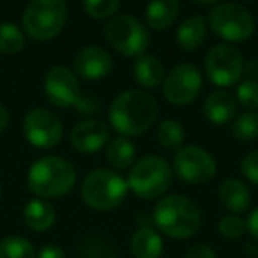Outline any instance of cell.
Listing matches in <instances>:
<instances>
[{
    "label": "cell",
    "mask_w": 258,
    "mask_h": 258,
    "mask_svg": "<svg viewBox=\"0 0 258 258\" xmlns=\"http://www.w3.org/2000/svg\"><path fill=\"white\" fill-rule=\"evenodd\" d=\"M133 76L138 85L144 89H156L165 80V66L161 64L158 57L144 53L135 60Z\"/></svg>",
    "instance_id": "obj_22"
},
{
    "label": "cell",
    "mask_w": 258,
    "mask_h": 258,
    "mask_svg": "<svg viewBox=\"0 0 258 258\" xmlns=\"http://www.w3.org/2000/svg\"><path fill=\"white\" fill-rule=\"evenodd\" d=\"M218 230L221 237L228 240H237L246 233V219L240 218V214H225L218 223Z\"/></svg>",
    "instance_id": "obj_29"
},
{
    "label": "cell",
    "mask_w": 258,
    "mask_h": 258,
    "mask_svg": "<svg viewBox=\"0 0 258 258\" xmlns=\"http://www.w3.org/2000/svg\"><path fill=\"white\" fill-rule=\"evenodd\" d=\"M104 156L106 161L115 172L120 170H129L137 161V145L129 140L127 137L110 138L106 145H104Z\"/></svg>",
    "instance_id": "obj_20"
},
{
    "label": "cell",
    "mask_w": 258,
    "mask_h": 258,
    "mask_svg": "<svg viewBox=\"0 0 258 258\" xmlns=\"http://www.w3.org/2000/svg\"><path fill=\"white\" fill-rule=\"evenodd\" d=\"M0 193H2V189H0Z\"/></svg>",
    "instance_id": "obj_39"
},
{
    "label": "cell",
    "mask_w": 258,
    "mask_h": 258,
    "mask_svg": "<svg viewBox=\"0 0 258 258\" xmlns=\"http://www.w3.org/2000/svg\"><path fill=\"white\" fill-rule=\"evenodd\" d=\"M0 258H36V249L29 239L11 235L0 242Z\"/></svg>",
    "instance_id": "obj_27"
},
{
    "label": "cell",
    "mask_w": 258,
    "mask_h": 258,
    "mask_svg": "<svg viewBox=\"0 0 258 258\" xmlns=\"http://www.w3.org/2000/svg\"><path fill=\"white\" fill-rule=\"evenodd\" d=\"M232 135L237 142L249 144L258 138V111L247 110L240 113L232 124Z\"/></svg>",
    "instance_id": "obj_26"
},
{
    "label": "cell",
    "mask_w": 258,
    "mask_h": 258,
    "mask_svg": "<svg viewBox=\"0 0 258 258\" xmlns=\"http://www.w3.org/2000/svg\"><path fill=\"white\" fill-rule=\"evenodd\" d=\"M76 184V168L64 158L44 156L29 170L27 186L43 200L66 197Z\"/></svg>",
    "instance_id": "obj_3"
},
{
    "label": "cell",
    "mask_w": 258,
    "mask_h": 258,
    "mask_svg": "<svg viewBox=\"0 0 258 258\" xmlns=\"http://www.w3.org/2000/svg\"><path fill=\"white\" fill-rule=\"evenodd\" d=\"M207 37V22L200 15L187 16L179 27H177L175 39L177 44L184 51H195L204 44Z\"/></svg>",
    "instance_id": "obj_21"
},
{
    "label": "cell",
    "mask_w": 258,
    "mask_h": 258,
    "mask_svg": "<svg viewBox=\"0 0 258 258\" xmlns=\"http://www.w3.org/2000/svg\"><path fill=\"white\" fill-rule=\"evenodd\" d=\"M158 101L144 89H127L113 97L108 108V122L120 137H138L154 125Z\"/></svg>",
    "instance_id": "obj_1"
},
{
    "label": "cell",
    "mask_w": 258,
    "mask_h": 258,
    "mask_svg": "<svg viewBox=\"0 0 258 258\" xmlns=\"http://www.w3.org/2000/svg\"><path fill=\"white\" fill-rule=\"evenodd\" d=\"M23 135L34 147L51 149L62 140L64 125L60 117L48 108H34L23 118Z\"/></svg>",
    "instance_id": "obj_12"
},
{
    "label": "cell",
    "mask_w": 258,
    "mask_h": 258,
    "mask_svg": "<svg viewBox=\"0 0 258 258\" xmlns=\"http://www.w3.org/2000/svg\"><path fill=\"white\" fill-rule=\"evenodd\" d=\"M129 251L133 258H161L165 242L154 226H140L129 240Z\"/></svg>",
    "instance_id": "obj_18"
},
{
    "label": "cell",
    "mask_w": 258,
    "mask_h": 258,
    "mask_svg": "<svg viewBox=\"0 0 258 258\" xmlns=\"http://www.w3.org/2000/svg\"><path fill=\"white\" fill-rule=\"evenodd\" d=\"M156 138H158V144L166 151H179L186 140V131L179 120L166 118V120L159 122Z\"/></svg>",
    "instance_id": "obj_24"
},
{
    "label": "cell",
    "mask_w": 258,
    "mask_h": 258,
    "mask_svg": "<svg viewBox=\"0 0 258 258\" xmlns=\"http://www.w3.org/2000/svg\"><path fill=\"white\" fill-rule=\"evenodd\" d=\"M101 258H117V256H113V254H104V256H101Z\"/></svg>",
    "instance_id": "obj_38"
},
{
    "label": "cell",
    "mask_w": 258,
    "mask_h": 258,
    "mask_svg": "<svg viewBox=\"0 0 258 258\" xmlns=\"http://www.w3.org/2000/svg\"><path fill=\"white\" fill-rule=\"evenodd\" d=\"M244 75L249 80H256L258 78V60L244 64Z\"/></svg>",
    "instance_id": "obj_35"
},
{
    "label": "cell",
    "mask_w": 258,
    "mask_h": 258,
    "mask_svg": "<svg viewBox=\"0 0 258 258\" xmlns=\"http://www.w3.org/2000/svg\"><path fill=\"white\" fill-rule=\"evenodd\" d=\"M179 11V0H151L145 8V25L152 30H166L175 23Z\"/></svg>",
    "instance_id": "obj_19"
},
{
    "label": "cell",
    "mask_w": 258,
    "mask_h": 258,
    "mask_svg": "<svg viewBox=\"0 0 258 258\" xmlns=\"http://www.w3.org/2000/svg\"><path fill=\"white\" fill-rule=\"evenodd\" d=\"M184 258H218L216 251L209 244H195L186 251Z\"/></svg>",
    "instance_id": "obj_32"
},
{
    "label": "cell",
    "mask_w": 258,
    "mask_h": 258,
    "mask_svg": "<svg viewBox=\"0 0 258 258\" xmlns=\"http://www.w3.org/2000/svg\"><path fill=\"white\" fill-rule=\"evenodd\" d=\"M173 180L172 165L159 156H144L135 161L125 177L129 191L142 200H156L165 197Z\"/></svg>",
    "instance_id": "obj_4"
},
{
    "label": "cell",
    "mask_w": 258,
    "mask_h": 258,
    "mask_svg": "<svg viewBox=\"0 0 258 258\" xmlns=\"http://www.w3.org/2000/svg\"><path fill=\"white\" fill-rule=\"evenodd\" d=\"M110 142V129L101 120L78 122L69 133V144L80 154H94Z\"/></svg>",
    "instance_id": "obj_14"
},
{
    "label": "cell",
    "mask_w": 258,
    "mask_h": 258,
    "mask_svg": "<svg viewBox=\"0 0 258 258\" xmlns=\"http://www.w3.org/2000/svg\"><path fill=\"white\" fill-rule=\"evenodd\" d=\"M120 0H83V9L94 20H110L117 15Z\"/></svg>",
    "instance_id": "obj_28"
},
{
    "label": "cell",
    "mask_w": 258,
    "mask_h": 258,
    "mask_svg": "<svg viewBox=\"0 0 258 258\" xmlns=\"http://www.w3.org/2000/svg\"><path fill=\"white\" fill-rule=\"evenodd\" d=\"M218 198L219 204L232 214H242L251 205L249 187L246 186V182H242L240 179H235V177L225 179L219 184Z\"/></svg>",
    "instance_id": "obj_17"
},
{
    "label": "cell",
    "mask_w": 258,
    "mask_h": 258,
    "mask_svg": "<svg viewBox=\"0 0 258 258\" xmlns=\"http://www.w3.org/2000/svg\"><path fill=\"white\" fill-rule=\"evenodd\" d=\"M207 27L228 44L244 43L254 34V18L244 6L235 2L216 4L207 15Z\"/></svg>",
    "instance_id": "obj_7"
},
{
    "label": "cell",
    "mask_w": 258,
    "mask_h": 258,
    "mask_svg": "<svg viewBox=\"0 0 258 258\" xmlns=\"http://www.w3.org/2000/svg\"><path fill=\"white\" fill-rule=\"evenodd\" d=\"M55 209L48 200L34 198L23 209V219L25 225L34 232H48L55 225Z\"/></svg>",
    "instance_id": "obj_23"
},
{
    "label": "cell",
    "mask_w": 258,
    "mask_h": 258,
    "mask_svg": "<svg viewBox=\"0 0 258 258\" xmlns=\"http://www.w3.org/2000/svg\"><path fill=\"white\" fill-rule=\"evenodd\" d=\"M235 111H237V99L226 89L214 90L204 101V115L214 125L228 124L235 117Z\"/></svg>",
    "instance_id": "obj_16"
},
{
    "label": "cell",
    "mask_w": 258,
    "mask_h": 258,
    "mask_svg": "<svg viewBox=\"0 0 258 258\" xmlns=\"http://www.w3.org/2000/svg\"><path fill=\"white\" fill-rule=\"evenodd\" d=\"M127 191V182L120 173L110 168H97L87 173L80 193L87 207L97 212H108L122 205Z\"/></svg>",
    "instance_id": "obj_5"
},
{
    "label": "cell",
    "mask_w": 258,
    "mask_h": 258,
    "mask_svg": "<svg viewBox=\"0 0 258 258\" xmlns=\"http://www.w3.org/2000/svg\"><path fill=\"white\" fill-rule=\"evenodd\" d=\"M237 104L244 106L246 110H256L258 108V82L256 80H240L235 90Z\"/></svg>",
    "instance_id": "obj_30"
},
{
    "label": "cell",
    "mask_w": 258,
    "mask_h": 258,
    "mask_svg": "<svg viewBox=\"0 0 258 258\" xmlns=\"http://www.w3.org/2000/svg\"><path fill=\"white\" fill-rule=\"evenodd\" d=\"M172 170L182 182L191 186L207 184L218 173L216 159L198 145H182L175 151Z\"/></svg>",
    "instance_id": "obj_10"
},
{
    "label": "cell",
    "mask_w": 258,
    "mask_h": 258,
    "mask_svg": "<svg viewBox=\"0 0 258 258\" xmlns=\"http://www.w3.org/2000/svg\"><path fill=\"white\" fill-rule=\"evenodd\" d=\"M113 58L101 46H85L73 58V71L85 80H101L110 75Z\"/></svg>",
    "instance_id": "obj_15"
},
{
    "label": "cell",
    "mask_w": 258,
    "mask_h": 258,
    "mask_svg": "<svg viewBox=\"0 0 258 258\" xmlns=\"http://www.w3.org/2000/svg\"><path fill=\"white\" fill-rule=\"evenodd\" d=\"M44 92L53 106L73 108L82 99L80 80L73 69L66 66H55L44 78Z\"/></svg>",
    "instance_id": "obj_13"
},
{
    "label": "cell",
    "mask_w": 258,
    "mask_h": 258,
    "mask_svg": "<svg viewBox=\"0 0 258 258\" xmlns=\"http://www.w3.org/2000/svg\"><path fill=\"white\" fill-rule=\"evenodd\" d=\"M104 37L117 53L131 58L144 55L151 44L147 25L131 15H115L108 20Z\"/></svg>",
    "instance_id": "obj_8"
},
{
    "label": "cell",
    "mask_w": 258,
    "mask_h": 258,
    "mask_svg": "<svg viewBox=\"0 0 258 258\" xmlns=\"http://www.w3.org/2000/svg\"><path fill=\"white\" fill-rule=\"evenodd\" d=\"M25 46V32L11 22L0 23V53L16 55Z\"/></svg>",
    "instance_id": "obj_25"
},
{
    "label": "cell",
    "mask_w": 258,
    "mask_h": 258,
    "mask_svg": "<svg viewBox=\"0 0 258 258\" xmlns=\"http://www.w3.org/2000/svg\"><path fill=\"white\" fill-rule=\"evenodd\" d=\"M8 124H9V111L4 104H0V133L8 127Z\"/></svg>",
    "instance_id": "obj_36"
},
{
    "label": "cell",
    "mask_w": 258,
    "mask_h": 258,
    "mask_svg": "<svg viewBox=\"0 0 258 258\" xmlns=\"http://www.w3.org/2000/svg\"><path fill=\"white\" fill-rule=\"evenodd\" d=\"M205 76L212 85L228 89L242 80L244 58L233 44L218 43L207 51L204 62Z\"/></svg>",
    "instance_id": "obj_9"
},
{
    "label": "cell",
    "mask_w": 258,
    "mask_h": 258,
    "mask_svg": "<svg viewBox=\"0 0 258 258\" xmlns=\"http://www.w3.org/2000/svg\"><path fill=\"white\" fill-rule=\"evenodd\" d=\"M36 258H66V251L57 244H44L36 253Z\"/></svg>",
    "instance_id": "obj_33"
},
{
    "label": "cell",
    "mask_w": 258,
    "mask_h": 258,
    "mask_svg": "<svg viewBox=\"0 0 258 258\" xmlns=\"http://www.w3.org/2000/svg\"><path fill=\"white\" fill-rule=\"evenodd\" d=\"M191 2H195L198 6H212V4H218L219 0H191Z\"/></svg>",
    "instance_id": "obj_37"
},
{
    "label": "cell",
    "mask_w": 258,
    "mask_h": 258,
    "mask_svg": "<svg viewBox=\"0 0 258 258\" xmlns=\"http://www.w3.org/2000/svg\"><path fill=\"white\" fill-rule=\"evenodd\" d=\"M202 73L193 64H177L163 80V94L166 101L175 106H186L193 103L202 92Z\"/></svg>",
    "instance_id": "obj_11"
},
{
    "label": "cell",
    "mask_w": 258,
    "mask_h": 258,
    "mask_svg": "<svg viewBox=\"0 0 258 258\" xmlns=\"http://www.w3.org/2000/svg\"><path fill=\"white\" fill-rule=\"evenodd\" d=\"M68 20L66 0H30L23 13V30L34 41L55 39Z\"/></svg>",
    "instance_id": "obj_6"
},
{
    "label": "cell",
    "mask_w": 258,
    "mask_h": 258,
    "mask_svg": "<svg viewBox=\"0 0 258 258\" xmlns=\"http://www.w3.org/2000/svg\"><path fill=\"white\" fill-rule=\"evenodd\" d=\"M154 228L170 239L184 240L200 230L202 212L197 202L184 195H168L156 204L152 211Z\"/></svg>",
    "instance_id": "obj_2"
},
{
    "label": "cell",
    "mask_w": 258,
    "mask_h": 258,
    "mask_svg": "<svg viewBox=\"0 0 258 258\" xmlns=\"http://www.w3.org/2000/svg\"><path fill=\"white\" fill-rule=\"evenodd\" d=\"M240 173L247 182L258 186V151L246 154L240 161Z\"/></svg>",
    "instance_id": "obj_31"
},
{
    "label": "cell",
    "mask_w": 258,
    "mask_h": 258,
    "mask_svg": "<svg viewBox=\"0 0 258 258\" xmlns=\"http://www.w3.org/2000/svg\"><path fill=\"white\" fill-rule=\"evenodd\" d=\"M246 232H249V235L253 237L254 240H258V207H254L253 211L247 214Z\"/></svg>",
    "instance_id": "obj_34"
}]
</instances>
